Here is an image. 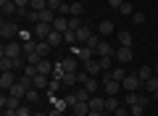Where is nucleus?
Instances as JSON below:
<instances>
[{
    "instance_id": "nucleus-1",
    "label": "nucleus",
    "mask_w": 158,
    "mask_h": 116,
    "mask_svg": "<svg viewBox=\"0 0 158 116\" xmlns=\"http://www.w3.org/2000/svg\"><path fill=\"white\" fill-rule=\"evenodd\" d=\"M0 55H8V58H21V55H24V45H19L16 40H6V42H3V50H0Z\"/></svg>"
},
{
    "instance_id": "nucleus-2",
    "label": "nucleus",
    "mask_w": 158,
    "mask_h": 116,
    "mask_svg": "<svg viewBox=\"0 0 158 116\" xmlns=\"http://www.w3.org/2000/svg\"><path fill=\"white\" fill-rule=\"evenodd\" d=\"M19 32H21V29H19V24L16 21H11V19H3V24H0V37H6V40H11V37H19Z\"/></svg>"
},
{
    "instance_id": "nucleus-3",
    "label": "nucleus",
    "mask_w": 158,
    "mask_h": 116,
    "mask_svg": "<svg viewBox=\"0 0 158 116\" xmlns=\"http://www.w3.org/2000/svg\"><path fill=\"white\" fill-rule=\"evenodd\" d=\"M142 84V79L137 77V74H127L124 82H121V90H127V92H137V87Z\"/></svg>"
},
{
    "instance_id": "nucleus-4",
    "label": "nucleus",
    "mask_w": 158,
    "mask_h": 116,
    "mask_svg": "<svg viewBox=\"0 0 158 116\" xmlns=\"http://www.w3.org/2000/svg\"><path fill=\"white\" fill-rule=\"evenodd\" d=\"M74 55H77V58H79L82 63H85V61H90V58H98V55H95V50H92V48H87V45H82V48H74Z\"/></svg>"
},
{
    "instance_id": "nucleus-5",
    "label": "nucleus",
    "mask_w": 158,
    "mask_h": 116,
    "mask_svg": "<svg viewBox=\"0 0 158 116\" xmlns=\"http://www.w3.org/2000/svg\"><path fill=\"white\" fill-rule=\"evenodd\" d=\"M27 90H29V84H24L21 79H19V82L13 84L11 90H8V95H13V98H19V100H24V98H27Z\"/></svg>"
},
{
    "instance_id": "nucleus-6",
    "label": "nucleus",
    "mask_w": 158,
    "mask_h": 116,
    "mask_svg": "<svg viewBox=\"0 0 158 116\" xmlns=\"http://www.w3.org/2000/svg\"><path fill=\"white\" fill-rule=\"evenodd\" d=\"M16 82H19V79L13 77V71H3V74H0V87H3V92H6V90H11Z\"/></svg>"
},
{
    "instance_id": "nucleus-7",
    "label": "nucleus",
    "mask_w": 158,
    "mask_h": 116,
    "mask_svg": "<svg viewBox=\"0 0 158 116\" xmlns=\"http://www.w3.org/2000/svg\"><path fill=\"white\" fill-rule=\"evenodd\" d=\"M19 105H21V100H19V98H13V95H8V98H6V92H3V98H0V108H3V111H6V108L16 111Z\"/></svg>"
},
{
    "instance_id": "nucleus-8",
    "label": "nucleus",
    "mask_w": 158,
    "mask_h": 116,
    "mask_svg": "<svg viewBox=\"0 0 158 116\" xmlns=\"http://www.w3.org/2000/svg\"><path fill=\"white\" fill-rule=\"evenodd\" d=\"M82 69H85L90 77H95V74H100V71H103V69H100V61H98V58H90V61H85V66H82Z\"/></svg>"
},
{
    "instance_id": "nucleus-9",
    "label": "nucleus",
    "mask_w": 158,
    "mask_h": 116,
    "mask_svg": "<svg viewBox=\"0 0 158 116\" xmlns=\"http://www.w3.org/2000/svg\"><path fill=\"white\" fill-rule=\"evenodd\" d=\"M103 90H106L108 95H116L118 90H121V82H116V79L108 77V79H103Z\"/></svg>"
},
{
    "instance_id": "nucleus-10",
    "label": "nucleus",
    "mask_w": 158,
    "mask_h": 116,
    "mask_svg": "<svg viewBox=\"0 0 158 116\" xmlns=\"http://www.w3.org/2000/svg\"><path fill=\"white\" fill-rule=\"evenodd\" d=\"M50 32H53V24H42V21L34 24V37H45L48 40V34H50Z\"/></svg>"
},
{
    "instance_id": "nucleus-11",
    "label": "nucleus",
    "mask_w": 158,
    "mask_h": 116,
    "mask_svg": "<svg viewBox=\"0 0 158 116\" xmlns=\"http://www.w3.org/2000/svg\"><path fill=\"white\" fill-rule=\"evenodd\" d=\"M61 69H63V71H74V74H77L79 71V58H63Z\"/></svg>"
},
{
    "instance_id": "nucleus-12",
    "label": "nucleus",
    "mask_w": 158,
    "mask_h": 116,
    "mask_svg": "<svg viewBox=\"0 0 158 116\" xmlns=\"http://www.w3.org/2000/svg\"><path fill=\"white\" fill-rule=\"evenodd\" d=\"M90 37H92V32H90V27H87V24H85V27H79V29H77V45H85V42H87Z\"/></svg>"
},
{
    "instance_id": "nucleus-13",
    "label": "nucleus",
    "mask_w": 158,
    "mask_h": 116,
    "mask_svg": "<svg viewBox=\"0 0 158 116\" xmlns=\"http://www.w3.org/2000/svg\"><path fill=\"white\" fill-rule=\"evenodd\" d=\"M113 53H116V50H113L106 40H100V45L95 48V55H98V58H103V55H113Z\"/></svg>"
},
{
    "instance_id": "nucleus-14",
    "label": "nucleus",
    "mask_w": 158,
    "mask_h": 116,
    "mask_svg": "<svg viewBox=\"0 0 158 116\" xmlns=\"http://www.w3.org/2000/svg\"><path fill=\"white\" fill-rule=\"evenodd\" d=\"M148 100H150V98H148V95H140V92H127V103H140V105H148Z\"/></svg>"
},
{
    "instance_id": "nucleus-15",
    "label": "nucleus",
    "mask_w": 158,
    "mask_h": 116,
    "mask_svg": "<svg viewBox=\"0 0 158 116\" xmlns=\"http://www.w3.org/2000/svg\"><path fill=\"white\" fill-rule=\"evenodd\" d=\"M32 87H37V90H45V87H50V79H48V74H37V77L32 79Z\"/></svg>"
},
{
    "instance_id": "nucleus-16",
    "label": "nucleus",
    "mask_w": 158,
    "mask_h": 116,
    "mask_svg": "<svg viewBox=\"0 0 158 116\" xmlns=\"http://www.w3.org/2000/svg\"><path fill=\"white\" fill-rule=\"evenodd\" d=\"M71 111H74L77 116H87V114H90V103H85V100H77V103L71 105Z\"/></svg>"
},
{
    "instance_id": "nucleus-17",
    "label": "nucleus",
    "mask_w": 158,
    "mask_h": 116,
    "mask_svg": "<svg viewBox=\"0 0 158 116\" xmlns=\"http://www.w3.org/2000/svg\"><path fill=\"white\" fill-rule=\"evenodd\" d=\"M116 61L118 63H129L132 61V48H118L116 50Z\"/></svg>"
},
{
    "instance_id": "nucleus-18",
    "label": "nucleus",
    "mask_w": 158,
    "mask_h": 116,
    "mask_svg": "<svg viewBox=\"0 0 158 116\" xmlns=\"http://www.w3.org/2000/svg\"><path fill=\"white\" fill-rule=\"evenodd\" d=\"M13 69H16V58L0 55V71H13Z\"/></svg>"
},
{
    "instance_id": "nucleus-19",
    "label": "nucleus",
    "mask_w": 158,
    "mask_h": 116,
    "mask_svg": "<svg viewBox=\"0 0 158 116\" xmlns=\"http://www.w3.org/2000/svg\"><path fill=\"white\" fill-rule=\"evenodd\" d=\"M56 16H58V13L53 11V8H45V11H40V21H42V24H53V21H56Z\"/></svg>"
},
{
    "instance_id": "nucleus-20",
    "label": "nucleus",
    "mask_w": 158,
    "mask_h": 116,
    "mask_svg": "<svg viewBox=\"0 0 158 116\" xmlns=\"http://www.w3.org/2000/svg\"><path fill=\"white\" fill-rule=\"evenodd\" d=\"M98 32H100L103 37H108V34L116 32V27H113V21H100V24H98Z\"/></svg>"
},
{
    "instance_id": "nucleus-21",
    "label": "nucleus",
    "mask_w": 158,
    "mask_h": 116,
    "mask_svg": "<svg viewBox=\"0 0 158 116\" xmlns=\"http://www.w3.org/2000/svg\"><path fill=\"white\" fill-rule=\"evenodd\" d=\"M53 29H56V32H66V29H69V16H56Z\"/></svg>"
},
{
    "instance_id": "nucleus-22",
    "label": "nucleus",
    "mask_w": 158,
    "mask_h": 116,
    "mask_svg": "<svg viewBox=\"0 0 158 116\" xmlns=\"http://www.w3.org/2000/svg\"><path fill=\"white\" fill-rule=\"evenodd\" d=\"M48 42H50V48H58V45L63 42V32H56V29H53V32L48 34Z\"/></svg>"
},
{
    "instance_id": "nucleus-23",
    "label": "nucleus",
    "mask_w": 158,
    "mask_h": 116,
    "mask_svg": "<svg viewBox=\"0 0 158 116\" xmlns=\"http://www.w3.org/2000/svg\"><path fill=\"white\" fill-rule=\"evenodd\" d=\"M116 108H118L116 95H108V98H106V114H116Z\"/></svg>"
},
{
    "instance_id": "nucleus-24",
    "label": "nucleus",
    "mask_w": 158,
    "mask_h": 116,
    "mask_svg": "<svg viewBox=\"0 0 158 116\" xmlns=\"http://www.w3.org/2000/svg\"><path fill=\"white\" fill-rule=\"evenodd\" d=\"M61 84H63V87H71V84H77V74H74V71H63Z\"/></svg>"
},
{
    "instance_id": "nucleus-25",
    "label": "nucleus",
    "mask_w": 158,
    "mask_h": 116,
    "mask_svg": "<svg viewBox=\"0 0 158 116\" xmlns=\"http://www.w3.org/2000/svg\"><path fill=\"white\" fill-rule=\"evenodd\" d=\"M90 111H106V98H90Z\"/></svg>"
},
{
    "instance_id": "nucleus-26",
    "label": "nucleus",
    "mask_w": 158,
    "mask_h": 116,
    "mask_svg": "<svg viewBox=\"0 0 158 116\" xmlns=\"http://www.w3.org/2000/svg\"><path fill=\"white\" fill-rule=\"evenodd\" d=\"M0 8H3V16H13V13H19V8H16V3H0Z\"/></svg>"
},
{
    "instance_id": "nucleus-27",
    "label": "nucleus",
    "mask_w": 158,
    "mask_h": 116,
    "mask_svg": "<svg viewBox=\"0 0 158 116\" xmlns=\"http://www.w3.org/2000/svg\"><path fill=\"white\" fill-rule=\"evenodd\" d=\"M137 77H140V79H142V84H145L148 79L153 77V69H150V66H140V69H137Z\"/></svg>"
},
{
    "instance_id": "nucleus-28",
    "label": "nucleus",
    "mask_w": 158,
    "mask_h": 116,
    "mask_svg": "<svg viewBox=\"0 0 158 116\" xmlns=\"http://www.w3.org/2000/svg\"><path fill=\"white\" fill-rule=\"evenodd\" d=\"M116 37H118V42H121V48H132V34L129 32H118Z\"/></svg>"
},
{
    "instance_id": "nucleus-29",
    "label": "nucleus",
    "mask_w": 158,
    "mask_h": 116,
    "mask_svg": "<svg viewBox=\"0 0 158 116\" xmlns=\"http://www.w3.org/2000/svg\"><path fill=\"white\" fill-rule=\"evenodd\" d=\"M24 100H27V103H37V100H40V90H37V87H29Z\"/></svg>"
},
{
    "instance_id": "nucleus-30",
    "label": "nucleus",
    "mask_w": 158,
    "mask_h": 116,
    "mask_svg": "<svg viewBox=\"0 0 158 116\" xmlns=\"http://www.w3.org/2000/svg\"><path fill=\"white\" fill-rule=\"evenodd\" d=\"M37 53L45 58V55L50 53V42H48V40H40V42H37Z\"/></svg>"
},
{
    "instance_id": "nucleus-31",
    "label": "nucleus",
    "mask_w": 158,
    "mask_h": 116,
    "mask_svg": "<svg viewBox=\"0 0 158 116\" xmlns=\"http://www.w3.org/2000/svg\"><path fill=\"white\" fill-rule=\"evenodd\" d=\"M108 77H111V79H116V82H124L127 71H124V69H121V66H118V69H111V74H108Z\"/></svg>"
},
{
    "instance_id": "nucleus-32",
    "label": "nucleus",
    "mask_w": 158,
    "mask_h": 116,
    "mask_svg": "<svg viewBox=\"0 0 158 116\" xmlns=\"http://www.w3.org/2000/svg\"><path fill=\"white\" fill-rule=\"evenodd\" d=\"M37 69H40V74H50L53 71V63L48 61V58H42V61L37 63Z\"/></svg>"
},
{
    "instance_id": "nucleus-33",
    "label": "nucleus",
    "mask_w": 158,
    "mask_h": 116,
    "mask_svg": "<svg viewBox=\"0 0 158 116\" xmlns=\"http://www.w3.org/2000/svg\"><path fill=\"white\" fill-rule=\"evenodd\" d=\"M98 87H100V82H98V79H95V77H90V79H87V82H85V90H87V92H90V95H92V92H95V90H98Z\"/></svg>"
},
{
    "instance_id": "nucleus-34",
    "label": "nucleus",
    "mask_w": 158,
    "mask_h": 116,
    "mask_svg": "<svg viewBox=\"0 0 158 116\" xmlns=\"http://www.w3.org/2000/svg\"><path fill=\"white\" fill-rule=\"evenodd\" d=\"M113 58H116V53H113V55H103V58H98L103 71H108V69H111V61H113Z\"/></svg>"
},
{
    "instance_id": "nucleus-35",
    "label": "nucleus",
    "mask_w": 158,
    "mask_h": 116,
    "mask_svg": "<svg viewBox=\"0 0 158 116\" xmlns=\"http://www.w3.org/2000/svg\"><path fill=\"white\" fill-rule=\"evenodd\" d=\"M63 42L77 45V32H74V29H66V32H63Z\"/></svg>"
},
{
    "instance_id": "nucleus-36",
    "label": "nucleus",
    "mask_w": 158,
    "mask_h": 116,
    "mask_svg": "<svg viewBox=\"0 0 158 116\" xmlns=\"http://www.w3.org/2000/svg\"><path fill=\"white\" fill-rule=\"evenodd\" d=\"M79 27H85V24H82V19H79V16H69V29H74V32H77Z\"/></svg>"
},
{
    "instance_id": "nucleus-37",
    "label": "nucleus",
    "mask_w": 158,
    "mask_h": 116,
    "mask_svg": "<svg viewBox=\"0 0 158 116\" xmlns=\"http://www.w3.org/2000/svg\"><path fill=\"white\" fill-rule=\"evenodd\" d=\"M129 114H132V116H142V114H145V105L132 103V105H129Z\"/></svg>"
},
{
    "instance_id": "nucleus-38",
    "label": "nucleus",
    "mask_w": 158,
    "mask_h": 116,
    "mask_svg": "<svg viewBox=\"0 0 158 116\" xmlns=\"http://www.w3.org/2000/svg\"><path fill=\"white\" fill-rule=\"evenodd\" d=\"M74 95H77V100H85V103H90V98H92V95L87 92L85 87H82V90H77V92H74Z\"/></svg>"
},
{
    "instance_id": "nucleus-39",
    "label": "nucleus",
    "mask_w": 158,
    "mask_h": 116,
    "mask_svg": "<svg viewBox=\"0 0 158 116\" xmlns=\"http://www.w3.org/2000/svg\"><path fill=\"white\" fill-rule=\"evenodd\" d=\"M29 8H34V11H45L48 0H32V6H29Z\"/></svg>"
},
{
    "instance_id": "nucleus-40",
    "label": "nucleus",
    "mask_w": 158,
    "mask_h": 116,
    "mask_svg": "<svg viewBox=\"0 0 158 116\" xmlns=\"http://www.w3.org/2000/svg\"><path fill=\"white\" fill-rule=\"evenodd\" d=\"M85 13V6L82 3H71V16H82Z\"/></svg>"
},
{
    "instance_id": "nucleus-41",
    "label": "nucleus",
    "mask_w": 158,
    "mask_h": 116,
    "mask_svg": "<svg viewBox=\"0 0 158 116\" xmlns=\"http://www.w3.org/2000/svg\"><path fill=\"white\" fill-rule=\"evenodd\" d=\"M118 13H124V16H132V13H135V11H132V3H127V0H124V3H121V8H118Z\"/></svg>"
},
{
    "instance_id": "nucleus-42",
    "label": "nucleus",
    "mask_w": 158,
    "mask_h": 116,
    "mask_svg": "<svg viewBox=\"0 0 158 116\" xmlns=\"http://www.w3.org/2000/svg\"><path fill=\"white\" fill-rule=\"evenodd\" d=\"M145 87H148V92H158V79H148V82H145Z\"/></svg>"
},
{
    "instance_id": "nucleus-43",
    "label": "nucleus",
    "mask_w": 158,
    "mask_h": 116,
    "mask_svg": "<svg viewBox=\"0 0 158 116\" xmlns=\"http://www.w3.org/2000/svg\"><path fill=\"white\" fill-rule=\"evenodd\" d=\"M19 40H21V42H27V40H34V32H29V29H21V32H19Z\"/></svg>"
},
{
    "instance_id": "nucleus-44",
    "label": "nucleus",
    "mask_w": 158,
    "mask_h": 116,
    "mask_svg": "<svg viewBox=\"0 0 158 116\" xmlns=\"http://www.w3.org/2000/svg\"><path fill=\"white\" fill-rule=\"evenodd\" d=\"M16 116H34V114H32V111H29L27 105L21 103V105H19V108H16Z\"/></svg>"
},
{
    "instance_id": "nucleus-45",
    "label": "nucleus",
    "mask_w": 158,
    "mask_h": 116,
    "mask_svg": "<svg viewBox=\"0 0 158 116\" xmlns=\"http://www.w3.org/2000/svg\"><path fill=\"white\" fill-rule=\"evenodd\" d=\"M85 45H87V48H92V50H95V48H98V45H100V37H95V34H92V37H90V40H87V42H85Z\"/></svg>"
},
{
    "instance_id": "nucleus-46",
    "label": "nucleus",
    "mask_w": 158,
    "mask_h": 116,
    "mask_svg": "<svg viewBox=\"0 0 158 116\" xmlns=\"http://www.w3.org/2000/svg\"><path fill=\"white\" fill-rule=\"evenodd\" d=\"M132 21H135V24H142V21H145V13L135 11V13H132Z\"/></svg>"
},
{
    "instance_id": "nucleus-47",
    "label": "nucleus",
    "mask_w": 158,
    "mask_h": 116,
    "mask_svg": "<svg viewBox=\"0 0 158 116\" xmlns=\"http://www.w3.org/2000/svg\"><path fill=\"white\" fill-rule=\"evenodd\" d=\"M53 105H56L58 111H66V105H69V103H66V100H58V98H53Z\"/></svg>"
},
{
    "instance_id": "nucleus-48",
    "label": "nucleus",
    "mask_w": 158,
    "mask_h": 116,
    "mask_svg": "<svg viewBox=\"0 0 158 116\" xmlns=\"http://www.w3.org/2000/svg\"><path fill=\"white\" fill-rule=\"evenodd\" d=\"M13 3H16L19 11H21V8H29V6H32V0H13Z\"/></svg>"
},
{
    "instance_id": "nucleus-49",
    "label": "nucleus",
    "mask_w": 158,
    "mask_h": 116,
    "mask_svg": "<svg viewBox=\"0 0 158 116\" xmlns=\"http://www.w3.org/2000/svg\"><path fill=\"white\" fill-rule=\"evenodd\" d=\"M61 6H63L61 0H48V8H53L56 13H58V8H61Z\"/></svg>"
},
{
    "instance_id": "nucleus-50",
    "label": "nucleus",
    "mask_w": 158,
    "mask_h": 116,
    "mask_svg": "<svg viewBox=\"0 0 158 116\" xmlns=\"http://www.w3.org/2000/svg\"><path fill=\"white\" fill-rule=\"evenodd\" d=\"M121 3H124V0H108V6H111V8H116V11L121 8Z\"/></svg>"
},
{
    "instance_id": "nucleus-51",
    "label": "nucleus",
    "mask_w": 158,
    "mask_h": 116,
    "mask_svg": "<svg viewBox=\"0 0 158 116\" xmlns=\"http://www.w3.org/2000/svg\"><path fill=\"white\" fill-rule=\"evenodd\" d=\"M3 116H16V111H13V108H6V111H3Z\"/></svg>"
},
{
    "instance_id": "nucleus-52",
    "label": "nucleus",
    "mask_w": 158,
    "mask_h": 116,
    "mask_svg": "<svg viewBox=\"0 0 158 116\" xmlns=\"http://www.w3.org/2000/svg\"><path fill=\"white\" fill-rule=\"evenodd\" d=\"M103 114H106V111H90L87 116H103Z\"/></svg>"
},
{
    "instance_id": "nucleus-53",
    "label": "nucleus",
    "mask_w": 158,
    "mask_h": 116,
    "mask_svg": "<svg viewBox=\"0 0 158 116\" xmlns=\"http://www.w3.org/2000/svg\"><path fill=\"white\" fill-rule=\"evenodd\" d=\"M48 116H63V111H58V108H56V111H50Z\"/></svg>"
},
{
    "instance_id": "nucleus-54",
    "label": "nucleus",
    "mask_w": 158,
    "mask_h": 116,
    "mask_svg": "<svg viewBox=\"0 0 158 116\" xmlns=\"http://www.w3.org/2000/svg\"><path fill=\"white\" fill-rule=\"evenodd\" d=\"M34 116H48V114H34Z\"/></svg>"
},
{
    "instance_id": "nucleus-55",
    "label": "nucleus",
    "mask_w": 158,
    "mask_h": 116,
    "mask_svg": "<svg viewBox=\"0 0 158 116\" xmlns=\"http://www.w3.org/2000/svg\"><path fill=\"white\" fill-rule=\"evenodd\" d=\"M69 116H77V114H74V111H71V114H69Z\"/></svg>"
},
{
    "instance_id": "nucleus-56",
    "label": "nucleus",
    "mask_w": 158,
    "mask_h": 116,
    "mask_svg": "<svg viewBox=\"0 0 158 116\" xmlns=\"http://www.w3.org/2000/svg\"><path fill=\"white\" fill-rule=\"evenodd\" d=\"M103 116H111V114H103Z\"/></svg>"
},
{
    "instance_id": "nucleus-57",
    "label": "nucleus",
    "mask_w": 158,
    "mask_h": 116,
    "mask_svg": "<svg viewBox=\"0 0 158 116\" xmlns=\"http://www.w3.org/2000/svg\"><path fill=\"white\" fill-rule=\"evenodd\" d=\"M156 74H158V66H156Z\"/></svg>"
}]
</instances>
